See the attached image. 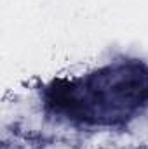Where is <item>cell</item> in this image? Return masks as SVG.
I'll return each instance as SVG.
<instances>
[{"instance_id":"cell-1","label":"cell","mask_w":148,"mask_h":149,"mask_svg":"<svg viewBox=\"0 0 148 149\" xmlns=\"http://www.w3.org/2000/svg\"><path fill=\"white\" fill-rule=\"evenodd\" d=\"M148 102V71L138 63L103 71L56 88L52 104L85 123H113Z\"/></svg>"}]
</instances>
